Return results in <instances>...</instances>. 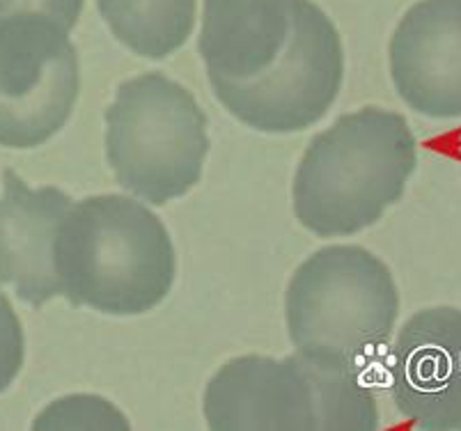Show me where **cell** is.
I'll use <instances>...</instances> for the list:
<instances>
[{"label":"cell","instance_id":"cell-1","mask_svg":"<svg viewBox=\"0 0 461 431\" xmlns=\"http://www.w3.org/2000/svg\"><path fill=\"white\" fill-rule=\"evenodd\" d=\"M177 259L166 225L124 195L71 204L56 237V274L71 305L111 317L157 308L175 283Z\"/></svg>","mask_w":461,"mask_h":431},{"label":"cell","instance_id":"cell-2","mask_svg":"<svg viewBox=\"0 0 461 431\" xmlns=\"http://www.w3.org/2000/svg\"><path fill=\"white\" fill-rule=\"evenodd\" d=\"M418 166L406 117L367 106L314 136L294 177V213L317 237L370 228L404 195Z\"/></svg>","mask_w":461,"mask_h":431},{"label":"cell","instance_id":"cell-3","mask_svg":"<svg viewBox=\"0 0 461 431\" xmlns=\"http://www.w3.org/2000/svg\"><path fill=\"white\" fill-rule=\"evenodd\" d=\"M212 429H354L379 427L363 372L296 351L285 361L249 354L213 374L204 391Z\"/></svg>","mask_w":461,"mask_h":431},{"label":"cell","instance_id":"cell-4","mask_svg":"<svg viewBox=\"0 0 461 431\" xmlns=\"http://www.w3.org/2000/svg\"><path fill=\"white\" fill-rule=\"evenodd\" d=\"M400 294L391 269L360 246H329L294 271L285 294L296 351L366 372L391 340Z\"/></svg>","mask_w":461,"mask_h":431},{"label":"cell","instance_id":"cell-5","mask_svg":"<svg viewBox=\"0 0 461 431\" xmlns=\"http://www.w3.org/2000/svg\"><path fill=\"white\" fill-rule=\"evenodd\" d=\"M207 115L166 74L149 71L117 87L106 111V158L120 186L145 202L186 195L203 177Z\"/></svg>","mask_w":461,"mask_h":431},{"label":"cell","instance_id":"cell-6","mask_svg":"<svg viewBox=\"0 0 461 431\" xmlns=\"http://www.w3.org/2000/svg\"><path fill=\"white\" fill-rule=\"evenodd\" d=\"M81 90L69 31L44 14L0 19V145L32 149L56 136Z\"/></svg>","mask_w":461,"mask_h":431},{"label":"cell","instance_id":"cell-7","mask_svg":"<svg viewBox=\"0 0 461 431\" xmlns=\"http://www.w3.org/2000/svg\"><path fill=\"white\" fill-rule=\"evenodd\" d=\"M345 78V51L333 21L303 0L287 56L259 81L216 87L213 94L239 122L259 133H294L312 127L335 103Z\"/></svg>","mask_w":461,"mask_h":431},{"label":"cell","instance_id":"cell-8","mask_svg":"<svg viewBox=\"0 0 461 431\" xmlns=\"http://www.w3.org/2000/svg\"><path fill=\"white\" fill-rule=\"evenodd\" d=\"M397 411L427 431H461V310L425 308L402 326L388 354Z\"/></svg>","mask_w":461,"mask_h":431},{"label":"cell","instance_id":"cell-9","mask_svg":"<svg viewBox=\"0 0 461 431\" xmlns=\"http://www.w3.org/2000/svg\"><path fill=\"white\" fill-rule=\"evenodd\" d=\"M391 76L409 108L461 117V0H420L391 40Z\"/></svg>","mask_w":461,"mask_h":431},{"label":"cell","instance_id":"cell-10","mask_svg":"<svg viewBox=\"0 0 461 431\" xmlns=\"http://www.w3.org/2000/svg\"><path fill=\"white\" fill-rule=\"evenodd\" d=\"M303 0H204L200 56L212 87L267 76L294 41Z\"/></svg>","mask_w":461,"mask_h":431},{"label":"cell","instance_id":"cell-11","mask_svg":"<svg viewBox=\"0 0 461 431\" xmlns=\"http://www.w3.org/2000/svg\"><path fill=\"white\" fill-rule=\"evenodd\" d=\"M0 198V283L32 308L62 294L56 237L74 200L56 186L31 188L7 167Z\"/></svg>","mask_w":461,"mask_h":431},{"label":"cell","instance_id":"cell-12","mask_svg":"<svg viewBox=\"0 0 461 431\" xmlns=\"http://www.w3.org/2000/svg\"><path fill=\"white\" fill-rule=\"evenodd\" d=\"M106 26L129 51L163 60L188 40L195 0H96Z\"/></svg>","mask_w":461,"mask_h":431},{"label":"cell","instance_id":"cell-13","mask_svg":"<svg viewBox=\"0 0 461 431\" xmlns=\"http://www.w3.org/2000/svg\"><path fill=\"white\" fill-rule=\"evenodd\" d=\"M35 429H129V422L115 411V406L92 397L87 411H81V397L53 404Z\"/></svg>","mask_w":461,"mask_h":431},{"label":"cell","instance_id":"cell-14","mask_svg":"<svg viewBox=\"0 0 461 431\" xmlns=\"http://www.w3.org/2000/svg\"><path fill=\"white\" fill-rule=\"evenodd\" d=\"M23 367V328L5 294H0V392L14 383Z\"/></svg>","mask_w":461,"mask_h":431},{"label":"cell","instance_id":"cell-15","mask_svg":"<svg viewBox=\"0 0 461 431\" xmlns=\"http://www.w3.org/2000/svg\"><path fill=\"white\" fill-rule=\"evenodd\" d=\"M86 0H0V19L14 14H44L67 31L77 26Z\"/></svg>","mask_w":461,"mask_h":431}]
</instances>
